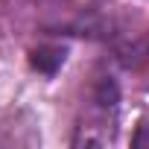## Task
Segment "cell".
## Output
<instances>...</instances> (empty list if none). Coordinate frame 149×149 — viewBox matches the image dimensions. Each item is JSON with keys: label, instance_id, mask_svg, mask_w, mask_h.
I'll return each instance as SVG.
<instances>
[{"label": "cell", "instance_id": "6da1fadb", "mask_svg": "<svg viewBox=\"0 0 149 149\" xmlns=\"http://www.w3.org/2000/svg\"><path fill=\"white\" fill-rule=\"evenodd\" d=\"M61 58H64V53H61V50H50V47L32 53V64H35L38 70H44V73H53V70L61 64Z\"/></svg>", "mask_w": 149, "mask_h": 149}]
</instances>
